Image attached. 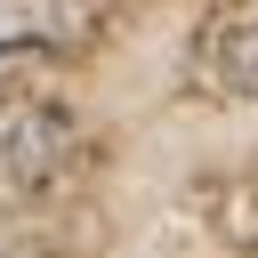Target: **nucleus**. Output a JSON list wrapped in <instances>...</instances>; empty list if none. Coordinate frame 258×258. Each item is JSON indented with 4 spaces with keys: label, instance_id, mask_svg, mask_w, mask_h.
Wrapping results in <instances>:
<instances>
[{
    "label": "nucleus",
    "instance_id": "obj_1",
    "mask_svg": "<svg viewBox=\"0 0 258 258\" xmlns=\"http://www.w3.org/2000/svg\"><path fill=\"white\" fill-rule=\"evenodd\" d=\"M64 161H73V113L64 105H8L0 113V185L8 194L64 177Z\"/></svg>",
    "mask_w": 258,
    "mask_h": 258
},
{
    "label": "nucleus",
    "instance_id": "obj_2",
    "mask_svg": "<svg viewBox=\"0 0 258 258\" xmlns=\"http://www.w3.org/2000/svg\"><path fill=\"white\" fill-rule=\"evenodd\" d=\"M218 81L234 97H258V16H242V24L218 32Z\"/></svg>",
    "mask_w": 258,
    "mask_h": 258
}]
</instances>
